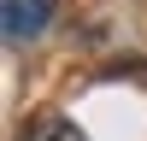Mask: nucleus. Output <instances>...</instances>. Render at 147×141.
I'll use <instances>...</instances> for the list:
<instances>
[{
  "label": "nucleus",
  "instance_id": "obj_2",
  "mask_svg": "<svg viewBox=\"0 0 147 141\" xmlns=\"http://www.w3.org/2000/svg\"><path fill=\"white\" fill-rule=\"evenodd\" d=\"M35 141H88L77 124H65V117H41V129H35Z\"/></svg>",
  "mask_w": 147,
  "mask_h": 141
},
{
  "label": "nucleus",
  "instance_id": "obj_1",
  "mask_svg": "<svg viewBox=\"0 0 147 141\" xmlns=\"http://www.w3.org/2000/svg\"><path fill=\"white\" fill-rule=\"evenodd\" d=\"M0 18H6L12 41H35L53 23V0H0Z\"/></svg>",
  "mask_w": 147,
  "mask_h": 141
}]
</instances>
